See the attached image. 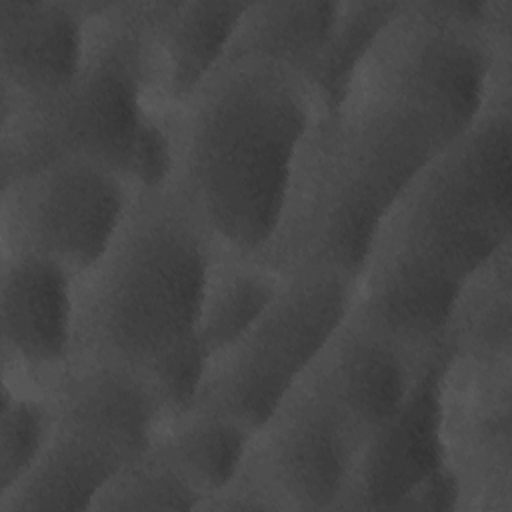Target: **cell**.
Masks as SVG:
<instances>
[{
    "mask_svg": "<svg viewBox=\"0 0 512 512\" xmlns=\"http://www.w3.org/2000/svg\"><path fill=\"white\" fill-rule=\"evenodd\" d=\"M136 184L94 160H62L2 184L4 254H36L74 278L108 248Z\"/></svg>",
    "mask_w": 512,
    "mask_h": 512,
    "instance_id": "obj_8",
    "label": "cell"
},
{
    "mask_svg": "<svg viewBox=\"0 0 512 512\" xmlns=\"http://www.w3.org/2000/svg\"><path fill=\"white\" fill-rule=\"evenodd\" d=\"M370 432L308 372L254 432L240 466L274 510H336Z\"/></svg>",
    "mask_w": 512,
    "mask_h": 512,
    "instance_id": "obj_9",
    "label": "cell"
},
{
    "mask_svg": "<svg viewBox=\"0 0 512 512\" xmlns=\"http://www.w3.org/2000/svg\"><path fill=\"white\" fill-rule=\"evenodd\" d=\"M154 88L146 2H90L84 64L44 96L2 94V184L62 160H94L136 186L168 182L166 122L146 108Z\"/></svg>",
    "mask_w": 512,
    "mask_h": 512,
    "instance_id": "obj_4",
    "label": "cell"
},
{
    "mask_svg": "<svg viewBox=\"0 0 512 512\" xmlns=\"http://www.w3.org/2000/svg\"><path fill=\"white\" fill-rule=\"evenodd\" d=\"M252 436L248 426L230 416L190 410L160 426L152 444L176 462L204 500L236 476Z\"/></svg>",
    "mask_w": 512,
    "mask_h": 512,
    "instance_id": "obj_20",
    "label": "cell"
},
{
    "mask_svg": "<svg viewBox=\"0 0 512 512\" xmlns=\"http://www.w3.org/2000/svg\"><path fill=\"white\" fill-rule=\"evenodd\" d=\"M428 346L396 336L350 304L306 372L372 432L404 402Z\"/></svg>",
    "mask_w": 512,
    "mask_h": 512,
    "instance_id": "obj_11",
    "label": "cell"
},
{
    "mask_svg": "<svg viewBox=\"0 0 512 512\" xmlns=\"http://www.w3.org/2000/svg\"><path fill=\"white\" fill-rule=\"evenodd\" d=\"M512 242L472 270L456 294L446 338L456 356L470 360H510L512 348Z\"/></svg>",
    "mask_w": 512,
    "mask_h": 512,
    "instance_id": "obj_19",
    "label": "cell"
},
{
    "mask_svg": "<svg viewBox=\"0 0 512 512\" xmlns=\"http://www.w3.org/2000/svg\"><path fill=\"white\" fill-rule=\"evenodd\" d=\"M168 126V184L218 244L258 254L272 238L296 152L322 110L306 74L270 60L220 64Z\"/></svg>",
    "mask_w": 512,
    "mask_h": 512,
    "instance_id": "obj_2",
    "label": "cell"
},
{
    "mask_svg": "<svg viewBox=\"0 0 512 512\" xmlns=\"http://www.w3.org/2000/svg\"><path fill=\"white\" fill-rule=\"evenodd\" d=\"M282 276L222 244L206 272L196 338L212 356L244 334L276 298Z\"/></svg>",
    "mask_w": 512,
    "mask_h": 512,
    "instance_id": "obj_18",
    "label": "cell"
},
{
    "mask_svg": "<svg viewBox=\"0 0 512 512\" xmlns=\"http://www.w3.org/2000/svg\"><path fill=\"white\" fill-rule=\"evenodd\" d=\"M454 358L446 334L422 352L404 402L366 436L336 510H396L416 484L450 462L444 388Z\"/></svg>",
    "mask_w": 512,
    "mask_h": 512,
    "instance_id": "obj_10",
    "label": "cell"
},
{
    "mask_svg": "<svg viewBox=\"0 0 512 512\" xmlns=\"http://www.w3.org/2000/svg\"><path fill=\"white\" fill-rule=\"evenodd\" d=\"M130 456L82 430L54 424L30 470L0 494V512L90 510L98 492Z\"/></svg>",
    "mask_w": 512,
    "mask_h": 512,
    "instance_id": "obj_16",
    "label": "cell"
},
{
    "mask_svg": "<svg viewBox=\"0 0 512 512\" xmlns=\"http://www.w3.org/2000/svg\"><path fill=\"white\" fill-rule=\"evenodd\" d=\"M400 8V2H340L336 22L308 80L322 110L336 108L380 30Z\"/></svg>",
    "mask_w": 512,
    "mask_h": 512,
    "instance_id": "obj_21",
    "label": "cell"
},
{
    "mask_svg": "<svg viewBox=\"0 0 512 512\" xmlns=\"http://www.w3.org/2000/svg\"><path fill=\"white\" fill-rule=\"evenodd\" d=\"M90 2L0 0V92L44 96L84 64Z\"/></svg>",
    "mask_w": 512,
    "mask_h": 512,
    "instance_id": "obj_14",
    "label": "cell"
},
{
    "mask_svg": "<svg viewBox=\"0 0 512 512\" xmlns=\"http://www.w3.org/2000/svg\"><path fill=\"white\" fill-rule=\"evenodd\" d=\"M54 424L98 436L130 458L150 448L166 416L142 370L70 360L48 374Z\"/></svg>",
    "mask_w": 512,
    "mask_h": 512,
    "instance_id": "obj_12",
    "label": "cell"
},
{
    "mask_svg": "<svg viewBox=\"0 0 512 512\" xmlns=\"http://www.w3.org/2000/svg\"><path fill=\"white\" fill-rule=\"evenodd\" d=\"M512 102L482 108L388 210L352 308L426 346L444 336L464 278L512 242Z\"/></svg>",
    "mask_w": 512,
    "mask_h": 512,
    "instance_id": "obj_1",
    "label": "cell"
},
{
    "mask_svg": "<svg viewBox=\"0 0 512 512\" xmlns=\"http://www.w3.org/2000/svg\"><path fill=\"white\" fill-rule=\"evenodd\" d=\"M354 290L356 278L336 270L284 276L256 322L208 358L192 410L230 416L256 432L344 320Z\"/></svg>",
    "mask_w": 512,
    "mask_h": 512,
    "instance_id": "obj_7",
    "label": "cell"
},
{
    "mask_svg": "<svg viewBox=\"0 0 512 512\" xmlns=\"http://www.w3.org/2000/svg\"><path fill=\"white\" fill-rule=\"evenodd\" d=\"M4 362L52 374L72 358L74 276L36 254H4L0 272Z\"/></svg>",
    "mask_w": 512,
    "mask_h": 512,
    "instance_id": "obj_13",
    "label": "cell"
},
{
    "mask_svg": "<svg viewBox=\"0 0 512 512\" xmlns=\"http://www.w3.org/2000/svg\"><path fill=\"white\" fill-rule=\"evenodd\" d=\"M54 428L46 398L18 394L2 384L0 410V494L12 488L36 462Z\"/></svg>",
    "mask_w": 512,
    "mask_h": 512,
    "instance_id": "obj_23",
    "label": "cell"
},
{
    "mask_svg": "<svg viewBox=\"0 0 512 512\" xmlns=\"http://www.w3.org/2000/svg\"><path fill=\"white\" fill-rule=\"evenodd\" d=\"M200 490L158 446L126 460L104 484L90 510L146 512L198 510Z\"/></svg>",
    "mask_w": 512,
    "mask_h": 512,
    "instance_id": "obj_22",
    "label": "cell"
},
{
    "mask_svg": "<svg viewBox=\"0 0 512 512\" xmlns=\"http://www.w3.org/2000/svg\"><path fill=\"white\" fill-rule=\"evenodd\" d=\"M208 358V352L194 334L142 370L162 404L166 420L178 418L194 408Z\"/></svg>",
    "mask_w": 512,
    "mask_h": 512,
    "instance_id": "obj_24",
    "label": "cell"
},
{
    "mask_svg": "<svg viewBox=\"0 0 512 512\" xmlns=\"http://www.w3.org/2000/svg\"><path fill=\"white\" fill-rule=\"evenodd\" d=\"M338 4L248 2L220 64L248 58L270 60L308 76L332 32Z\"/></svg>",
    "mask_w": 512,
    "mask_h": 512,
    "instance_id": "obj_17",
    "label": "cell"
},
{
    "mask_svg": "<svg viewBox=\"0 0 512 512\" xmlns=\"http://www.w3.org/2000/svg\"><path fill=\"white\" fill-rule=\"evenodd\" d=\"M248 2H146L154 90L176 106L218 68Z\"/></svg>",
    "mask_w": 512,
    "mask_h": 512,
    "instance_id": "obj_15",
    "label": "cell"
},
{
    "mask_svg": "<svg viewBox=\"0 0 512 512\" xmlns=\"http://www.w3.org/2000/svg\"><path fill=\"white\" fill-rule=\"evenodd\" d=\"M448 144L420 112L348 92L320 110L294 158L268 244L248 256L276 274L336 270L358 278L388 210Z\"/></svg>",
    "mask_w": 512,
    "mask_h": 512,
    "instance_id": "obj_3",
    "label": "cell"
},
{
    "mask_svg": "<svg viewBox=\"0 0 512 512\" xmlns=\"http://www.w3.org/2000/svg\"><path fill=\"white\" fill-rule=\"evenodd\" d=\"M464 496V486L450 462L434 470L420 484H416L396 506V510L444 512L456 510Z\"/></svg>",
    "mask_w": 512,
    "mask_h": 512,
    "instance_id": "obj_25",
    "label": "cell"
},
{
    "mask_svg": "<svg viewBox=\"0 0 512 512\" xmlns=\"http://www.w3.org/2000/svg\"><path fill=\"white\" fill-rule=\"evenodd\" d=\"M216 244L168 182L136 186L104 254L74 278L70 360L144 370L194 336Z\"/></svg>",
    "mask_w": 512,
    "mask_h": 512,
    "instance_id": "obj_5",
    "label": "cell"
},
{
    "mask_svg": "<svg viewBox=\"0 0 512 512\" xmlns=\"http://www.w3.org/2000/svg\"><path fill=\"white\" fill-rule=\"evenodd\" d=\"M486 10L488 0L400 2L348 92L404 104L452 142L484 108L492 68Z\"/></svg>",
    "mask_w": 512,
    "mask_h": 512,
    "instance_id": "obj_6",
    "label": "cell"
}]
</instances>
